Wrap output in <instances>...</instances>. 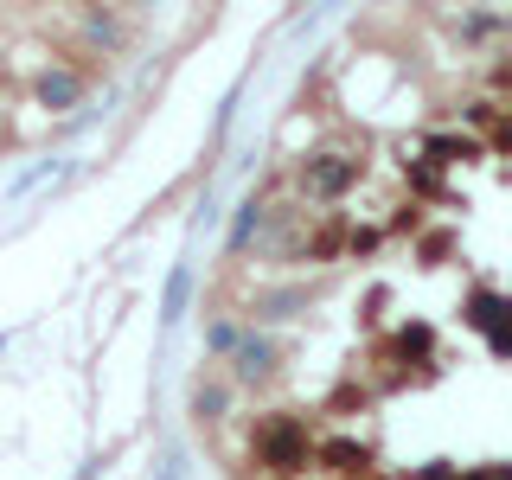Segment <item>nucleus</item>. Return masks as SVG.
Segmentation results:
<instances>
[{
  "label": "nucleus",
  "mask_w": 512,
  "mask_h": 480,
  "mask_svg": "<svg viewBox=\"0 0 512 480\" xmlns=\"http://www.w3.org/2000/svg\"><path fill=\"white\" fill-rule=\"evenodd\" d=\"M39 90H45V103H71V96H77V77H71V71H58V77H45Z\"/></svg>",
  "instance_id": "1"
}]
</instances>
